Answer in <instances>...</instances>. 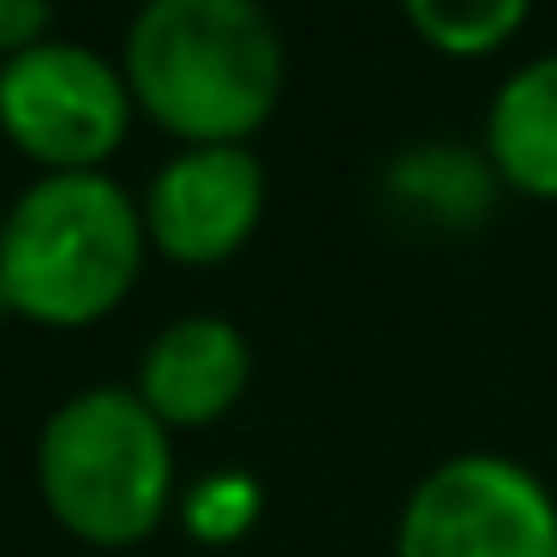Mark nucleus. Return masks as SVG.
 <instances>
[{
	"instance_id": "f257e3e1",
	"label": "nucleus",
	"mask_w": 557,
	"mask_h": 557,
	"mask_svg": "<svg viewBox=\"0 0 557 557\" xmlns=\"http://www.w3.org/2000/svg\"><path fill=\"white\" fill-rule=\"evenodd\" d=\"M121 66L133 102L186 145H246L288 85L282 30L258 0H145Z\"/></svg>"
},
{
	"instance_id": "f03ea898",
	"label": "nucleus",
	"mask_w": 557,
	"mask_h": 557,
	"mask_svg": "<svg viewBox=\"0 0 557 557\" xmlns=\"http://www.w3.org/2000/svg\"><path fill=\"white\" fill-rule=\"evenodd\" d=\"M145 210L109 169L42 174L0 216L7 312L54 330L109 318L145 270Z\"/></svg>"
},
{
	"instance_id": "7ed1b4c3",
	"label": "nucleus",
	"mask_w": 557,
	"mask_h": 557,
	"mask_svg": "<svg viewBox=\"0 0 557 557\" xmlns=\"http://www.w3.org/2000/svg\"><path fill=\"white\" fill-rule=\"evenodd\" d=\"M37 492L85 545H138L174 509V437L133 384H85L37 432Z\"/></svg>"
},
{
	"instance_id": "20e7f679",
	"label": "nucleus",
	"mask_w": 557,
	"mask_h": 557,
	"mask_svg": "<svg viewBox=\"0 0 557 557\" xmlns=\"http://www.w3.org/2000/svg\"><path fill=\"white\" fill-rule=\"evenodd\" d=\"M396 557H557V497L528 461L461 449L413 480Z\"/></svg>"
},
{
	"instance_id": "39448f33",
	"label": "nucleus",
	"mask_w": 557,
	"mask_h": 557,
	"mask_svg": "<svg viewBox=\"0 0 557 557\" xmlns=\"http://www.w3.org/2000/svg\"><path fill=\"white\" fill-rule=\"evenodd\" d=\"M133 126L126 66L73 37H49L0 61V133L49 174H85L121 150Z\"/></svg>"
},
{
	"instance_id": "423d86ee",
	"label": "nucleus",
	"mask_w": 557,
	"mask_h": 557,
	"mask_svg": "<svg viewBox=\"0 0 557 557\" xmlns=\"http://www.w3.org/2000/svg\"><path fill=\"white\" fill-rule=\"evenodd\" d=\"M264 162L252 145H181L157 174L145 198V234L174 264H222L252 240L264 216Z\"/></svg>"
},
{
	"instance_id": "0eeeda50",
	"label": "nucleus",
	"mask_w": 557,
	"mask_h": 557,
	"mask_svg": "<svg viewBox=\"0 0 557 557\" xmlns=\"http://www.w3.org/2000/svg\"><path fill=\"white\" fill-rule=\"evenodd\" d=\"M252 384V342L222 312H181L138 354L133 389L162 425H210Z\"/></svg>"
},
{
	"instance_id": "6e6552de",
	"label": "nucleus",
	"mask_w": 557,
	"mask_h": 557,
	"mask_svg": "<svg viewBox=\"0 0 557 557\" xmlns=\"http://www.w3.org/2000/svg\"><path fill=\"white\" fill-rule=\"evenodd\" d=\"M497 169L485 150L456 138H413L377 169V205L420 234H468L497 205Z\"/></svg>"
},
{
	"instance_id": "1a4fd4ad",
	"label": "nucleus",
	"mask_w": 557,
	"mask_h": 557,
	"mask_svg": "<svg viewBox=\"0 0 557 557\" xmlns=\"http://www.w3.org/2000/svg\"><path fill=\"white\" fill-rule=\"evenodd\" d=\"M485 157L497 181L557 205V49L509 66L485 109Z\"/></svg>"
},
{
	"instance_id": "9d476101",
	"label": "nucleus",
	"mask_w": 557,
	"mask_h": 557,
	"mask_svg": "<svg viewBox=\"0 0 557 557\" xmlns=\"http://www.w3.org/2000/svg\"><path fill=\"white\" fill-rule=\"evenodd\" d=\"M408 25L444 54H492L528 25V0H408Z\"/></svg>"
},
{
	"instance_id": "9b49d317",
	"label": "nucleus",
	"mask_w": 557,
	"mask_h": 557,
	"mask_svg": "<svg viewBox=\"0 0 557 557\" xmlns=\"http://www.w3.org/2000/svg\"><path fill=\"white\" fill-rule=\"evenodd\" d=\"M258 509H264V485L246 468H216L181 492V521L205 545H234L240 533H252Z\"/></svg>"
},
{
	"instance_id": "f8f14e48",
	"label": "nucleus",
	"mask_w": 557,
	"mask_h": 557,
	"mask_svg": "<svg viewBox=\"0 0 557 557\" xmlns=\"http://www.w3.org/2000/svg\"><path fill=\"white\" fill-rule=\"evenodd\" d=\"M54 37V13L42 0H0V61Z\"/></svg>"
},
{
	"instance_id": "ddd939ff",
	"label": "nucleus",
	"mask_w": 557,
	"mask_h": 557,
	"mask_svg": "<svg viewBox=\"0 0 557 557\" xmlns=\"http://www.w3.org/2000/svg\"><path fill=\"white\" fill-rule=\"evenodd\" d=\"M0 318H7V282H0Z\"/></svg>"
}]
</instances>
